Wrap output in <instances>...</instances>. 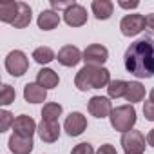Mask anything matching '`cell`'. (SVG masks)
Listing matches in <instances>:
<instances>
[{
	"label": "cell",
	"instance_id": "8fae6325",
	"mask_svg": "<svg viewBox=\"0 0 154 154\" xmlns=\"http://www.w3.org/2000/svg\"><path fill=\"white\" fill-rule=\"evenodd\" d=\"M87 109L94 118H107L112 112L111 100L105 98V96H93L89 100V103H87Z\"/></svg>",
	"mask_w": 154,
	"mask_h": 154
},
{
	"label": "cell",
	"instance_id": "7402d4cb",
	"mask_svg": "<svg viewBox=\"0 0 154 154\" xmlns=\"http://www.w3.org/2000/svg\"><path fill=\"white\" fill-rule=\"evenodd\" d=\"M54 58H56V54H54V51H53L51 47L42 45V47H36V49L33 51V60H35L36 63H40V65H47V63H51Z\"/></svg>",
	"mask_w": 154,
	"mask_h": 154
},
{
	"label": "cell",
	"instance_id": "30bf717a",
	"mask_svg": "<svg viewBox=\"0 0 154 154\" xmlns=\"http://www.w3.org/2000/svg\"><path fill=\"white\" fill-rule=\"evenodd\" d=\"M63 129L69 136H80L85 129H87V118L82 112H71L65 118Z\"/></svg>",
	"mask_w": 154,
	"mask_h": 154
},
{
	"label": "cell",
	"instance_id": "ac0fdd59",
	"mask_svg": "<svg viewBox=\"0 0 154 154\" xmlns=\"http://www.w3.org/2000/svg\"><path fill=\"white\" fill-rule=\"evenodd\" d=\"M91 9H93V15L98 20H109L112 17L114 4L111 2V0H93Z\"/></svg>",
	"mask_w": 154,
	"mask_h": 154
},
{
	"label": "cell",
	"instance_id": "2e32d148",
	"mask_svg": "<svg viewBox=\"0 0 154 154\" xmlns=\"http://www.w3.org/2000/svg\"><path fill=\"white\" fill-rule=\"evenodd\" d=\"M38 27L42 31H53L54 27H58L60 24V15L53 9H44L40 15H38V20H36Z\"/></svg>",
	"mask_w": 154,
	"mask_h": 154
},
{
	"label": "cell",
	"instance_id": "7a4b0ae2",
	"mask_svg": "<svg viewBox=\"0 0 154 154\" xmlns=\"http://www.w3.org/2000/svg\"><path fill=\"white\" fill-rule=\"evenodd\" d=\"M111 84V71L105 67L96 65H84L74 76V85L78 91H89V89H102Z\"/></svg>",
	"mask_w": 154,
	"mask_h": 154
},
{
	"label": "cell",
	"instance_id": "8992f818",
	"mask_svg": "<svg viewBox=\"0 0 154 154\" xmlns=\"http://www.w3.org/2000/svg\"><path fill=\"white\" fill-rule=\"evenodd\" d=\"M120 29L123 36H136L145 29V17L132 13V15H125L120 22Z\"/></svg>",
	"mask_w": 154,
	"mask_h": 154
},
{
	"label": "cell",
	"instance_id": "277c9868",
	"mask_svg": "<svg viewBox=\"0 0 154 154\" xmlns=\"http://www.w3.org/2000/svg\"><path fill=\"white\" fill-rule=\"evenodd\" d=\"M145 141H147V140H145L143 132L134 131V129L123 132V134H122V140H120V143H122L125 154H143V150H145Z\"/></svg>",
	"mask_w": 154,
	"mask_h": 154
},
{
	"label": "cell",
	"instance_id": "1f68e13d",
	"mask_svg": "<svg viewBox=\"0 0 154 154\" xmlns=\"http://www.w3.org/2000/svg\"><path fill=\"white\" fill-rule=\"evenodd\" d=\"M118 6L123 8V9H136L140 6V2L138 0H134V2H118Z\"/></svg>",
	"mask_w": 154,
	"mask_h": 154
},
{
	"label": "cell",
	"instance_id": "52a82bcc",
	"mask_svg": "<svg viewBox=\"0 0 154 154\" xmlns=\"http://www.w3.org/2000/svg\"><path fill=\"white\" fill-rule=\"evenodd\" d=\"M107 60H109V51L102 44H91L84 51V62H85V65L103 67V63Z\"/></svg>",
	"mask_w": 154,
	"mask_h": 154
},
{
	"label": "cell",
	"instance_id": "ba28073f",
	"mask_svg": "<svg viewBox=\"0 0 154 154\" xmlns=\"http://www.w3.org/2000/svg\"><path fill=\"white\" fill-rule=\"evenodd\" d=\"M56 60H58L63 67H74V65H78V63L84 60V53L76 47V45H63V47L58 51Z\"/></svg>",
	"mask_w": 154,
	"mask_h": 154
},
{
	"label": "cell",
	"instance_id": "3957f363",
	"mask_svg": "<svg viewBox=\"0 0 154 154\" xmlns=\"http://www.w3.org/2000/svg\"><path fill=\"white\" fill-rule=\"evenodd\" d=\"M109 120H111L112 129L123 134V132H127V131H132V127H134V123H136V120H138V118H136V109H134V105H131V103H127V105H118V107L112 109Z\"/></svg>",
	"mask_w": 154,
	"mask_h": 154
},
{
	"label": "cell",
	"instance_id": "4dcf8cb0",
	"mask_svg": "<svg viewBox=\"0 0 154 154\" xmlns=\"http://www.w3.org/2000/svg\"><path fill=\"white\" fill-rule=\"evenodd\" d=\"M145 29L154 35V13H149L145 17Z\"/></svg>",
	"mask_w": 154,
	"mask_h": 154
},
{
	"label": "cell",
	"instance_id": "4fadbf2b",
	"mask_svg": "<svg viewBox=\"0 0 154 154\" xmlns=\"http://www.w3.org/2000/svg\"><path fill=\"white\" fill-rule=\"evenodd\" d=\"M38 136L42 141L45 143H54L58 138H60V123L58 122H40L38 125Z\"/></svg>",
	"mask_w": 154,
	"mask_h": 154
},
{
	"label": "cell",
	"instance_id": "9a60e30c",
	"mask_svg": "<svg viewBox=\"0 0 154 154\" xmlns=\"http://www.w3.org/2000/svg\"><path fill=\"white\" fill-rule=\"evenodd\" d=\"M58 82H60L58 72H56V71H53V69H49V67L40 69V71H38V74H36V84H38L40 87H44L45 91L58 87Z\"/></svg>",
	"mask_w": 154,
	"mask_h": 154
},
{
	"label": "cell",
	"instance_id": "6da1fadb",
	"mask_svg": "<svg viewBox=\"0 0 154 154\" xmlns=\"http://www.w3.org/2000/svg\"><path fill=\"white\" fill-rule=\"evenodd\" d=\"M123 63L127 72L134 74L136 78H152L154 76V40L149 36H143L132 42L123 54Z\"/></svg>",
	"mask_w": 154,
	"mask_h": 154
},
{
	"label": "cell",
	"instance_id": "f546056e",
	"mask_svg": "<svg viewBox=\"0 0 154 154\" xmlns=\"http://www.w3.org/2000/svg\"><path fill=\"white\" fill-rule=\"evenodd\" d=\"M96 154H118V152H116V149H114L111 143H103V145L96 150Z\"/></svg>",
	"mask_w": 154,
	"mask_h": 154
},
{
	"label": "cell",
	"instance_id": "5b68a950",
	"mask_svg": "<svg viewBox=\"0 0 154 154\" xmlns=\"http://www.w3.org/2000/svg\"><path fill=\"white\" fill-rule=\"evenodd\" d=\"M6 69H8V72L11 76H22V74H26L27 69H29V60H27L26 53L20 51V49L11 51L6 56Z\"/></svg>",
	"mask_w": 154,
	"mask_h": 154
},
{
	"label": "cell",
	"instance_id": "5bb4252c",
	"mask_svg": "<svg viewBox=\"0 0 154 154\" xmlns=\"http://www.w3.org/2000/svg\"><path fill=\"white\" fill-rule=\"evenodd\" d=\"M9 150L13 154H31L35 143H33V138H24V136H18V134H11L9 136Z\"/></svg>",
	"mask_w": 154,
	"mask_h": 154
},
{
	"label": "cell",
	"instance_id": "83f0119b",
	"mask_svg": "<svg viewBox=\"0 0 154 154\" xmlns=\"http://www.w3.org/2000/svg\"><path fill=\"white\" fill-rule=\"evenodd\" d=\"M143 114H145V118L149 122H154V103L150 100L143 103Z\"/></svg>",
	"mask_w": 154,
	"mask_h": 154
},
{
	"label": "cell",
	"instance_id": "f1b7e54d",
	"mask_svg": "<svg viewBox=\"0 0 154 154\" xmlns=\"http://www.w3.org/2000/svg\"><path fill=\"white\" fill-rule=\"evenodd\" d=\"M72 4H74V2H58V0H51V6H53V11H54V9H58V11H60V9L67 11V9H69V8L72 6Z\"/></svg>",
	"mask_w": 154,
	"mask_h": 154
},
{
	"label": "cell",
	"instance_id": "d4e9b609",
	"mask_svg": "<svg viewBox=\"0 0 154 154\" xmlns=\"http://www.w3.org/2000/svg\"><path fill=\"white\" fill-rule=\"evenodd\" d=\"M15 98H17L15 89H13L9 84H4V85H2V89H0V103L6 107V105L13 103V102H15Z\"/></svg>",
	"mask_w": 154,
	"mask_h": 154
},
{
	"label": "cell",
	"instance_id": "e0dca14e",
	"mask_svg": "<svg viewBox=\"0 0 154 154\" xmlns=\"http://www.w3.org/2000/svg\"><path fill=\"white\" fill-rule=\"evenodd\" d=\"M24 98H26L27 103H42L47 98V91L44 87H40L36 82L35 84H27L24 87Z\"/></svg>",
	"mask_w": 154,
	"mask_h": 154
},
{
	"label": "cell",
	"instance_id": "484cf974",
	"mask_svg": "<svg viewBox=\"0 0 154 154\" xmlns=\"http://www.w3.org/2000/svg\"><path fill=\"white\" fill-rule=\"evenodd\" d=\"M13 123H15V118H13V114L9 112V111H2L0 112V132H6L9 127H13Z\"/></svg>",
	"mask_w": 154,
	"mask_h": 154
},
{
	"label": "cell",
	"instance_id": "836d02e7",
	"mask_svg": "<svg viewBox=\"0 0 154 154\" xmlns=\"http://www.w3.org/2000/svg\"><path fill=\"white\" fill-rule=\"evenodd\" d=\"M149 100L154 103V87H152V91H150V94H149Z\"/></svg>",
	"mask_w": 154,
	"mask_h": 154
},
{
	"label": "cell",
	"instance_id": "4316f807",
	"mask_svg": "<svg viewBox=\"0 0 154 154\" xmlns=\"http://www.w3.org/2000/svg\"><path fill=\"white\" fill-rule=\"evenodd\" d=\"M71 154H96L93 145L84 141V143H78V145H74V149L71 150Z\"/></svg>",
	"mask_w": 154,
	"mask_h": 154
},
{
	"label": "cell",
	"instance_id": "d6986e66",
	"mask_svg": "<svg viewBox=\"0 0 154 154\" xmlns=\"http://www.w3.org/2000/svg\"><path fill=\"white\" fill-rule=\"evenodd\" d=\"M31 13H33V11H31L29 4H26V2H18V13H17V18H15V22H13V26L18 27V29L27 27V26L31 24V18H33Z\"/></svg>",
	"mask_w": 154,
	"mask_h": 154
},
{
	"label": "cell",
	"instance_id": "9c48e42d",
	"mask_svg": "<svg viewBox=\"0 0 154 154\" xmlns=\"http://www.w3.org/2000/svg\"><path fill=\"white\" fill-rule=\"evenodd\" d=\"M63 20L71 27H82L87 22V9L80 4H72L67 11H63Z\"/></svg>",
	"mask_w": 154,
	"mask_h": 154
},
{
	"label": "cell",
	"instance_id": "7c38bea8",
	"mask_svg": "<svg viewBox=\"0 0 154 154\" xmlns=\"http://www.w3.org/2000/svg\"><path fill=\"white\" fill-rule=\"evenodd\" d=\"M38 131V125L35 123V120L27 114H20L15 118V123H13V132L18 134V136H24V138H33V134Z\"/></svg>",
	"mask_w": 154,
	"mask_h": 154
},
{
	"label": "cell",
	"instance_id": "cb8c5ba5",
	"mask_svg": "<svg viewBox=\"0 0 154 154\" xmlns=\"http://www.w3.org/2000/svg\"><path fill=\"white\" fill-rule=\"evenodd\" d=\"M127 84L125 80H111V84L107 85V94L109 98H125V93H127Z\"/></svg>",
	"mask_w": 154,
	"mask_h": 154
},
{
	"label": "cell",
	"instance_id": "d6a6232c",
	"mask_svg": "<svg viewBox=\"0 0 154 154\" xmlns=\"http://www.w3.org/2000/svg\"><path fill=\"white\" fill-rule=\"evenodd\" d=\"M147 143H149L150 147H154V129L149 131V134H147Z\"/></svg>",
	"mask_w": 154,
	"mask_h": 154
},
{
	"label": "cell",
	"instance_id": "44dd1931",
	"mask_svg": "<svg viewBox=\"0 0 154 154\" xmlns=\"http://www.w3.org/2000/svg\"><path fill=\"white\" fill-rule=\"evenodd\" d=\"M17 13H18V2H2L0 4V20L2 22L13 26Z\"/></svg>",
	"mask_w": 154,
	"mask_h": 154
},
{
	"label": "cell",
	"instance_id": "603a6c76",
	"mask_svg": "<svg viewBox=\"0 0 154 154\" xmlns=\"http://www.w3.org/2000/svg\"><path fill=\"white\" fill-rule=\"evenodd\" d=\"M62 105L60 103H54V102H49L44 105L42 109V120L44 122H58V118L62 116Z\"/></svg>",
	"mask_w": 154,
	"mask_h": 154
},
{
	"label": "cell",
	"instance_id": "ffe728a7",
	"mask_svg": "<svg viewBox=\"0 0 154 154\" xmlns=\"http://www.w3.org/2000/svg\"><path fill=\"white\" fill-rule=\"evenodd\" d=\"M145 96V87L140 82H129L127 84V93H125V100L132 105L136 102H141Z\"/></svg>",
	"mask_w": 154,
	"mask_h": 154
}]
</instances>
